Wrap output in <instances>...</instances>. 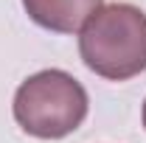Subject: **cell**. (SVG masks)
<instances>
[{"label": "cell", "mask_w": 146, "mask_h": 143, "mask_svg": "<svg viewBox=\"0 0 146 143\" xmlns=\"http://www.w3.org/2000/svg\"><path fill=\"white\" fill-rule=\"evenodd\" d=\"M82 62L96 76L127 81L146 70V14L132 3L101 6L79 34Z\"/></svg>", "instance_id": "6da1fadb"}, {"label": "cell", "mask_w": 146, "mask_h": 143, "mask_svg": "<svg viewBox=\"0 0 146 143\" xmlns=\"http://www.w3.org/2000/svg\"><path fill=\"white\" fill-rule=\"evenodd\" d=\"M87 93L79 79L65 70H39L14 93V121L39 140H59L76 132L87 118Z\"/></svg>", "instance_id": "7a4b0ae2"}, {"label": "cell", "mask_w": 146, "mask_h": 143, "mask_svg": "<svg viewBox=\"0 0 146 143\" xmlns=\"http://www.w3.org/2000/svg\"><path fill=\"white\" fill-rule=\"evenodd\" d=\"M23 9L39 28L73 34L101 9V0H23Z\"/></svg>", "instance_id": "3957f363"}, {"label": "cell", "mask_w": 146, "mask_h": 143, "mask_svg": "<svg viewBox=\"0 0 146 143\" xmlns=\"http://www.w3.org/2000/svg\"><path fill=\"white\" fill-rule=\"evenodd\" d=\"M143 126H146V101H143Z\"/></svg>", "instance_id": "277c9868"}]
</instances>
